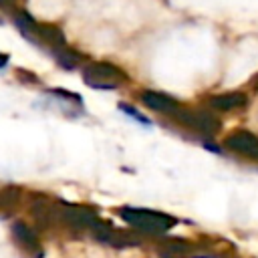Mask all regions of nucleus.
<instances>
[{
  "mask_svg": "<svg viewBox=\"0 0 258 258\" xmlns=\"http://www.w3.org/2000/svg\"><path fill=\"white\" fill-rule=\"evenodd\" d=\"M20 189L14 185H6L0 189V208H14L20 202Z\"/></svg>",
  "mask_w": 258,
  "mask_h": 258,
  "instance_id": "13",
  "label": "nucleus"
},
{
  "mask_svg": "<svg viewBox=\"0 0 258 258\" xmlns=\"http://www.w3.org/2000/svg\"><path fill=\"white\" fill-rule=\"evenodd\" d=\"M54 56H56V60L64 67V69H75L85 56L79 52V50H75V48H69V46H64V48H60V50H56L54 52Z\"/></svg>",
  "mask_w": 258,
  "mask_h": 258,
  "instance_id": "12",
  "label": "nucleus"
},
{
  "mask_svg": "<svg viewBox=\"0 0 258 258\" xmlns=\"http://www.w3.org/2000/svg\"><path fill=\"white\" fill-rule=\"evenodd\" d=\"M224 145L234 151V153H240L244 157H252V159H258V137L246 129H240L232 135L226 137Z\"/></svg>",
  "mask_w": 258,
  "mask_h": 258,
  "instance_id": "5",
  "label": "nucleus"
},
{
  "mask_svg": "<svg viewBox=\"0 0 258 258\" xmlns=\"http://www.w3.org/2000/svg\"><path fill=\"white\" fill-rule=\"evenodd\" d=\"M159 254L163 258H187L191 254V246L179 238H169L159 244Z\"/></svg>",
  "mask_w": 258,
  "mask_h": 258,
  "instance_id": "11",
  "label": "nucleus"
},
{
  "mask_svg": "<svg viewBox=\"0 0 258 258\" xmlns=\"http://www.w3.org/2000/svg\"><path fill=\"white\" fill-rule=\"evenodd\" d=\"M248 97L244 93H224V95H214L208 99V105L214 111H236L246 107Z\"/></svg>",
  "mask_w": 258,
  "mask_h": 258,
  "instance_id": "9",
  "label": "nucleus"
},
{
  "mask_svg": "<svg viewBox=\"0 0 258 258\" xmlns=\"http://www.w3.org/2000/svg\"><path fill=\"white\" fill-rule=\"evenodd\" d=\"M34 42H38V44L42 42V44L50 46L54 52L67 46V40H64L62 30L58 26H54V24H48V22H36Z\"/></svg>",
  "mask_w": 258,
  "mask_h": 258,
  "instance_id": "7",
  "label": "nucleus"
},
{
  "mask_svg": "<svg viewBox=\"0 0 258 258\" xmlns=\"http://www.w3.org/2000/svg\"><path fill=\"white\" fill-rule=\"evenodd\" d=\"M12 238H14V242H16L26 254H30V256H34V258L42 256L40 240H38L36 232H34L28 224H24V222H14V224H12Z\"/></svg>",
  "mask_w": 258,
  "mask_h": 258,
  "instance_id": "6",
  "label": "nucleus"
},
{
  "mask_svg": "<svg viewBox=\"0 0 258 258\" xmlns=\"http://www.w3.org/2000/svg\"><path fill=\"white\" fill-rule=\"evenodd\" d=\"M14 6H16V0H0V8L2 10H10L12 12V10H16Z\"/></svg>",
  "mask_w": 258,
  "mask_h": 258,
  "instance_id": "14",
  "label": "nucleus"
},
{
  "mask_svg": "<svg viewBox=\"0 0 258 258\" xmlns=\"http://www.w3.org/2000/svg\"><path fill=\"white\" fill-rule=\"evenodd\" d=\"M175 117L181 125L208 137L220 131V121L208 111H175Z\"/></svg>",
  "mask_w": 258,
  "mask_h": 258,
  "instance_id": "4",
  "label": "nucleus"
},
{
  "mask_svg": "<svg viewBox=\"0 0 258 258\" xmlns=\"http://www.w3.org/2000/svg\"><path fill=\"white\" fill-rule=\"evenodd\" d=\"M56 216L58 220H62L64 224L77 228V230H93L99 224V216L83 206H71V204H60V208H56Z\"/></svg>",
  "mask_w": 258,
  "mask_h": 258,
  "instance_id": "3",
  "label": "nucleus"
},
{
  "mask_svg": "<svg viewBox=\"0 0 258 258\" xmlns=\"http://www.w3.org/2000/svg\"><path fill=\"white\" fill-rule=\"evenodd\" d=\"M139 99H141V103L147 109H153V111H161V113H175V111H179L177 99L171 97V95L159 93V91H141Z\"/></svg>",
  "mask_w": 258,
  "mask_h": 258,
  "instance_id": "8",
  "label": "nucleus"
},
{
  "mask_svg": "<svg viewBox=\"0 0 258 258\" xmlns=\"http://www.w3.org/2000/svg\"><path fill=\"white\" fill-rule=\"evenodd\" d=\"M30 214L42 228H48L56 220V208L52 204H48V200H44V198H36L30 204Z\"/></svg>",
  "mask_w": 258,
  "mask_h": 258,
  "instance_id": "10",
  "label": "nucleus"
},
{
  "mask_svg": "<svg viewBox=\"0 0 258 258\" xmlns=\"http://www.w3.org/2000/svg\"><path fill=\"white\" fill-rule=\"evenodd\" d=\"M8 60H10V56H8V54H2V52H0V69H4V67L8 64Z\"/></svg>",
  "mask_w": 258,
  "mask_h": 258,
  "instance_id": "15",
  "label": "nucleus"
},
{
  "mask_svg": "<svg viewBox=\"0 0 258 258\" xmlns=\"http://www.w3.org/2000/svg\"><path fill=\"white\" fill-rule=\"evenodd\" d=\"M85 83L95 89H115L127 81V75L113 62H91L83 71Z\"/></svg>",
  "mask_w": 258,
  "mask_h": 258,
  "instance_id": "2",
  "label": "nucleus"
},
{
  "mask_svg": "<svg viewBox=\"0 0 258 258\" xmlns=\"http://www.w3.org/2000/svg\"><path fill=\"white\" fill-rule=\"evenodd\" d=\"M119 214L127 224H131L133 228L147 232V234H163L177 224V220L173 216L145 210V208H121Z\"/></svg>",
  "mask_w": 258,
  "mask_h": 258,
  "instance_id": "1",
  "label": "nucleus"
}]
</instances>
